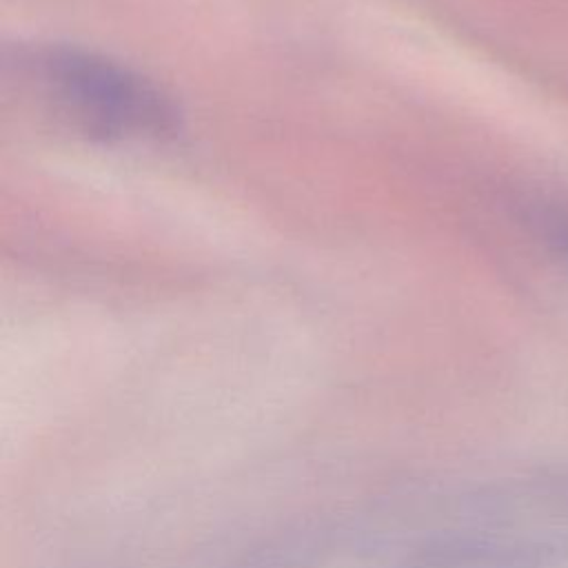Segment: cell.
Listing matches in <instances>:
<instances>
[{
	"label": "cell",
	"mask_w": 568,
	"mask_h": 568,
	"mask_svg": "<svg viewBox=\"0 0 568 568\" xmlns=\"http://www.w3.org/2000/svg\"><path fill=\"white\" fill-rule=\"evenodd\" d=\"M36 75L47 93L102 138L162 135L173 129L169 100L144 78L78 49H47L36 58Z\"/></svg>",
	"instance_id": "6da1fadb"
}]
</instances>
